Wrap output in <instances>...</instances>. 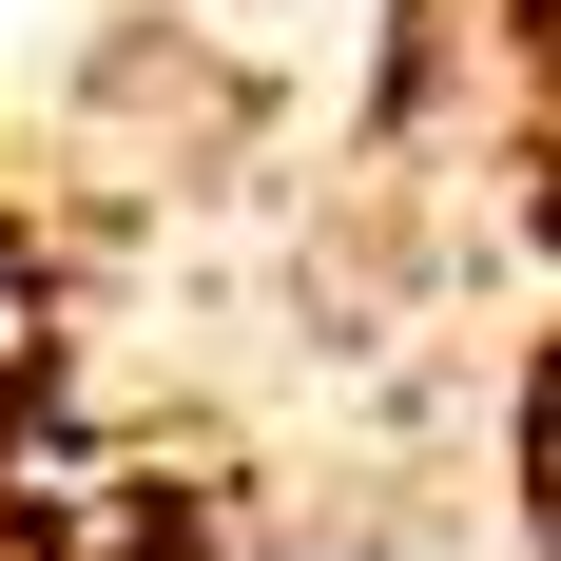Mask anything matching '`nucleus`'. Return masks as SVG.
<instances>
[{
  "mask_svg": "<svg viewBox=\"0 0 561 561\" xmlns=\"http://www.w3.org/2000/svg\"><path fill=\"white\" fill-rule=\"evenodd\" d=\"M0 561H39V542H20V523H0Z\"/></svg>",
  "mask_w": 561,
  "mask_h": 561,
  "instance_id": "nucleus-1",
  "label": "nucleus"
}]
</instances>
